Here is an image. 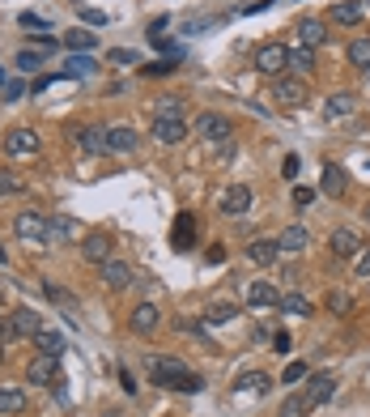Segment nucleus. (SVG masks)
I'll return each mask as SVG.
<instances>
[{
	"instance_id": "1",
	"label": "nucleus",
	"mask_w": 370,
	"mask_h": 417,
	"mask_svg": "<svg viewBox=\"0 0 370 417\" xmlns=\"http://www.w3.org/2000/svg\"><path fill=\"white\" fill-rule=\"evenodd\" d=\"M332 392H337V375H307V392L298 396V409H303V417L307 413H315L320 405H328L332 401Z\"/></svg>"
},
{
	"instance_id": "2",
	"label": "nucleus",
	"mask_w": 370,
	"mask_h": 417,
	"mask_svg": "<svg viewBox=\"0 0 370 417\" xmlns=\"http://www.w3.org/2000/svg\"><path fill=\"white\" fill-rule=\"evenodd\" d=\"M38 149H43V141H38V132H34V128L17 124V128H9V132H4V153H9V158H34Z\"/></svg>"
},
{
	"instance_id": "3",
	"label": "nucleus",
	"mask_w": 370,
	"mask_h": 417,
	"mask_svg": "<svg viewBox=\"0 0 370 417\" xmlns=\"http://www.w3.org/2000/svg\"><path fill=\"white\" fill-rule=\"evenodd\" d=\"M13 234H17V243H38V247H47V217L34 213V209H26V213L13 217Z\"/></svg>"
},
{
	"instance_id": "4",
	"label": "nucleus",
	"mask_w": 370,
	"mask_h": 417,
	"mask_svg": "<svg viewBox=\"0 0 370 417\" xmlns=\"http://www.w3.org/2000/svg\"><path fill=\"white\" fill-rule=\"evenodd\" d=\"M256 68L268 72L273 81L285 77V72H290V47H281V43H264V47L256 51Z\"/></svg>"
},
{
	"instance_id": "5",
	"label": "nucleus",
	"mask_w": 370,
	"mask_h": 417,
	"mask_svg": "<svg viewBox=\"0 0 370 417\" xmlns=\"http://www.w3.org/2000/svg\"><path fill=\"white\" fill-rule=\"evenodd\" d=\"M196 136L209 141V145H230L234 141V124L226 115H200L196 119Z\"/></svg>"
},
{
	"instance_id": "6",
	"label": "nucleus",
	"mask_w": 370,
	"mask_h": 417,
	"mask_svg": "<svg viewBox=\"0 0 370 417\" xmlns=\"http://www.w3.org/2000/svg\"><path fill=\"white\" fill-rule=\"evenodd\" d=\"M273 98H277L281 107H303V102H307V81L285 72V77L273 81Z\"/></svg>"
},
{
	"instance_id": "7",
	"label": "nucleus",
	"mask_w": 370,
	"mask_h": 417,
	"mask_svg": "<svg viewBox=\"0 0 370 417\" xmlns=\"http://www.w3.org/2000/svg\"><path fill=\"white\" fill-rule=\"evenodd\" d=\"M26 379H30L34 388H55V384H60V358H51V354H38V358L30 362Z\"/></svg>"
},
{
	"instance_id": "8",
	"label": "nucleus",
	"mask_w": 370,
	"mask_h": 417,
	"mask_svg": "<svg viewBox=\"0 0 370 417\" xmlns=\"http://www.w3.org/2000/svg\"><path fill=\"white\" fill-rule=\"evenodd\" d=\"M149 375H153V384H162V388H175V379H183L187 375V362H179V358H149Z\"/></svg>"
},
{
	"instance_id": "9",
	"label": "nucleus",
	"mask_w": 370,
	"mask_h": 417,
	"mask_svg": "<svg viewBox=\"0 0 370 417\" xmlns=\"http://www.w3.org/2000/svg\"><path fill=\"white\" fill-rule=\"evenodd\" d=\"M158 324H162L158 303H136V307H132V315H128V328H132V332H141V337H149Z\"/></svg>"
},
{
	"instance_id": "10",
	"label": "nucleus",
	"mask_w": 370,
	"mask_h": 417,
	"mask_svg": "<svg viewBox=\"0 0 370 417\" xmlns=\"http://www.w3.org/2000/svg\"><path fill=\"white\" fill-rule=\"evenodd\" d=\"M136 145H141L136 128H128V124L107 128V153H136Z\"/></svg>"
},
{
	"instance_id": "11",
	"label": "nucleus",
	"mask_w": 370,
	"mask_h": 417,
	"mask_svg": "<svg viewBox=\"0 0 370 417\" xmlns=\"http://www.w3.org/2000/svg\"><path fill=\"white\" fill-rule=\"evenodd\" d=\"M226 217H243L247 209H251V188H243V183H234V188H226L222 192V205H217Z\"/></svg>"
},
{
	"instance_id": "12",
	"label": "nucleus",
	"mask_w": 370,
	"mask_h": 417,
	"mask_svg": "<svg viewBox=\"0 0 370 417\" xmlns=\"http://www.w3.org/2000/svg\"><path fill=\"white\" fill-rule=\"evenodd\" d=\"M328 247H332V256H337V260H349V256H358V251H362V239H358V230L341 226V230H332Z\"/></svg>"
},
{
	"instance_id": "13",
	"label": "nucleus",
	"mask_w": 370,
	"mask_h": 417,
	"mask_svg": "<svg viewBox=\"0 0 370 417\" xmlns=\"http://www.w3.org/2000/svg\"><path fill=\"white\" fill-rule=\"evenodd\" d=\"M81 260H85V264H107V260H111V239L98 234V230L85 234V239H81Z\"/></svg>"
},
{
	"instance_id": "14",
	"label": "nucleus",
	"mask_w": 370,
	"mask_h": 417,
	"mask_svg": "<svg viewBox=\"0 0 370 417\" xmlns=\"http://www.w3.org/2000/svg\"><path fill=\"white\" fill-rule=\"evenodd\" d=\"M98 277H102L107 290H124V286H132V264H124V260H107V264H98Z\"/></svg>"
},
{
	"instance_id": "15",
	"label": "nucleus",
	"mask_w": 370,
	"mask_h": 417,
	"mask_svg": "<svg viewBox=\"0 0 370 417\" xmlns=\"http://www.w3.org/2000/svg\"><path fill=\"white\" fill-rule=\"evenodd\" d=\"M298 43H303V47H324V43H328V21L303 17V21H298Z\"/></svg>"
},
{
	"instance_id": "16",
	"label": "nucleus",
	"mask_w": 370,
	"mask_h": 417,
	"mask_svg": "<svg viewBox=\"0 0 370 417\" xmlns=\"http://www.w3.org/2000/svg\"><path fill=\"white\" fill-rule=\"evenodd\" d=\"M170 243H175V251H187L192 243H200L196 239V213H179L175 217V239Z\"/></svg>"
},
{
	"instance_id": "17",
	"label": "nucleus",
	"mask_w": 370,
	"mask_h": 417,
	"mask_svg": "<svg viewBox=\"0 0 370 417\" xmlns=\"http://www.w3.org/2000/svg\"><path fill=\"white\" fill-rule=\"evenodd\" d=\"M183 136H187L183 119H153V141L158 145H179Z\"/></svg>"
},
{
	"instance_id": "18",
	"label": "nucleus",
	"mask_w": 370,
	"mask_h": 417,
	"mask_svg": "<svg viewBox=\"0 0 370 417\" xmlns=\"http://www.w3.org/2000/svg\"><path fill=\"white\" fill-rule=\"evenodd\" d=\"M315 72V47H290V77H307Z\"/></svg>"
},
{
	"instance_id": "19",
	"label": "nucleus",
	"mask_w": 370,
	"mask_h": 417,
	"mask_svg": "<svg viewBox=\"0 0 370 417\" xmlns=\"http://www.w3.org/2000/svg\"><path fill=\"white\" fill-rule=\"evenodd\" d=\"M77 141H81L85 153H107V128H98V124L77 128Z\"/></svg>"
},
{
	"instance_id": "20",
	"label": "nucleus",
	"mask_w": 370,
	"mask_h": 417,
	"mask_svg": "<svg viewBox=\"0 0 370 417\" xmlns=\"http://www.w3.org/2000/svg\"><path fill=\"white\" fill-rule=\"evenodd\" d=\"M72 234H77V222H72V217H64V213L47 217V247H51V243H68Z\"/></svg>"
},
{
	"instance_id": "21",
	"label": "nucleus",
	"mask_w": 370,
	"mask_h": 417,
	"mask_svg": "<svg viewBox=\"0 0 370 417\" xmlns=\"http://www.w3.org/2000/svg\"><path fill=\"white\" fill-rule=\"evenodd\" d=\"M247 256H251V264H277V256H281V243L277 239H256L251 247H247Z\"/></svg>"
},
{
	"instance_id": "22",
	"label": "nucleus",
	"mask_w": 370,
	"mask_h": 417,
	"mask_svg": "<svg viewBox=\"0 0 370 417\" xmlns=\"http://www.w3.org/2000/svg\"><path fill=\"white\" fill-rule=\"evenodd\" d=\"M247 303H251L256 311H273V307L281 303V294H277V290H273L268 281H256V286L247 290Z\"/></svg>"
},
{
	"instance_id": "23",
	"label": "nucleus",
	"mask_w": 370,
	"mask_h": 417,
	"mask_svg": "<svg viewBox=\"0 0 370 417\" xmlns=\"http://www.w3.org/2000/svg\"><path fill=\"white\" fill-rule=\"evenodd\" d=\"M349 188V175L341 170V166H324V179H320V192L324 196H341Z\"/></svg>"
},
{
	"instance_id": "24",
	"label": "nucleus",
	"mask_w": 370,
	"mask_h": 417,
	"mask_svg": "<svg viewBox=\"0 0 370 417\" xmlns=\"http://www.w3.org/2000/svg\"><path fill=\"white\" fill-rule=\"evenodd\" d=\"M277 243H281V251H307V243H311V230H307V226H285Z\"/></svg>"
},
{
	"instance_id": "25",
	"label": "nucleus",
	"mask_w": 370,
	"mask_h": 417,
	"mask_svg": "<svg viewBox=\"0 0 370 417\" xmlns=\"http://www.w3.org/2000/svg\"><path fill=\"white\" fill-rule=\"evenodd\" d=\"M362 17H366V9H362V4H354V0L332 4V21H337V26H358Z\"/></svg>"
},
{
	"instance_id": "26",
	"label": "nucleus",
	"mask_w": 370,
	"mask_h": 417,
	"mask_svg": "<svg viewBox=\"0 0 370 417\" xmlns=\"http://www.w3.org/2000/svg\"><path fill=\"white\" fill-rule=\"evenodd\" d=\"M324 111H328V119H349V115L358 111V98H354V94H332Z\"/></svg>"
},
{
	"instance_id": "27",
	"label": "nucleus",
	"mask_w": 370,
	"mask_h": 417,
	"mask_svg": "<svg viewBox=\"0 0 370 417\" xmlns=\"http://www.w3.org/2000/svg\"><path fill=\"white\" fill-rule=\"evenodd\" d=\"M43 324H38V311H30V307H21V311H13V337H34Z\"/></svg>"
},
{
	"instance_id": "28",
	"label": "nucleus",
	"mask_w": 370,
	"mask_h": 417,
	"mask_svg": "<svg viewBox=\"0 0 370 417\" xmlns=\"http://www.w3.org/2000/svg\"><path fill=\"white\" fill-rule=\"evenodd\" d=\"M34 345H38V354H51V358L64 354V337H60L55 328H38V332H34Z\"/></svg>"
},
{
	"instance_id": "29",
	"label": "nucleus",
	"mask_w": 370,
	"mask_h": 417,
	"mask_svg": "<svg viewBox=\"0 0 370 417\" xmlns=\"http://www.w3.org/2000/svg\"><path fill=\"white\" fill-rule=\"evenodd\" d=\"M64 47L77 51V55H85V51L98 47V34H89V30H68V34H64Z\"/></svg>"
},
{
	"instance_id": "30",
	"label": "nucleus",
	"mask_w": 370,
	"mask_h": 417,
	"mask_svg": "<svg viewBox=\"0 0 370 417\" xmlns=\"http://www.w3.org/2000/svg\"><path fill=\"white\" fill-rule=\"evenodd\" d=\"M277 307H281L285 315H303V320H307V315L315 311V307H311V303H307L303 294H281V303H277Z\"/></svg>"
},
{
	"instance_id": "31",
	"label": "nucleus",
	"mask_w": 370,
	"mask_h": 417,
	"mask_svg": "<svg viewBox=\"0 0 370 417\" xmlns=\"http://www.w3.org/2000/svg\"><path fill=\"white\" fill-rule=\"evenodd\" d=\"M200 320H205V324H230V320H234V303H213V307L200 311Z\"/></svg>"
},
{
	"instance_id": "32",
	"label": "nucleus",
	"mask_w": 370,
	"mask_h": 417,
	"mask_svg": "<svg viewBox=\"0 0 370 417\" xmlns=\"http://www.w3.org/2000/svg\"><path fill=\"white\" fill-rule=\"evenodd\" d=\"M26 409V392L21 388H0V413H21Z\"/></svg>"
},
{
	"instance_id": "33",
	"label": "nucleus",
	"mask_w": 370,
	"mask_h": 417,
	"mask_svg": "<svg viewBox=\"0 0 370 417\" xmlns=\"http://www.w3.org/2000/svg\"><path fill=\"white\" fill-rule=\"evenodd\" d=\"M153 115H158V119H179V115H183V98H175V94H170V98H158V102H153Z\"/></svg>"
},
{
	"instance_id": "34",
	"label": "nucleus",
	"mask_w": 370,
	"mask_h": 417,
	"mask_svg": "<svg viewBox=\"0 0 370 417\" xmlns=\"http://www.w3.org/2000/svg\"><path fill=\"white\" fill-rule=\"evenodd\" d=\"M349 307H354V298H349L345 290H332V294L324 298V311H332V315H349Z\"/></svg>"
},
{
	"instance_id": "35",
	"label": "nucleus",
	"mask_w": 370,
	"mask_h": 417,
	"mask_svg": "<svg viewBox=\"0 0 370 417\" xmlns=\"http://www.w3.org/2000/svg\"><path fill=\"white\" fill-rule=\"evenodd\" d=\"M234 392H268V375H260V371H247V375L234 384Z\"/></svg>"
},
{
	"instance_id": "36",
	"label": "nucleus",
	"mask_w": 370,
	"mask_h": 417,
	"mask_svg": "<svg viewBox=\"0 0 370 417\" xmlns=\"http://www.w3.org/2000/svg\"><path fill=\"white\" fill-rule=\"evenodd\" d=\"M26 192V179L17 170H0V196H21Z\"/></svg>"
},
{
	"instance_id": "37",
	"label": "nucleus",
	"mask_w": 370,
	"mask_h": 417,
	"mask_svg": "<svg viewBox=\"0 0 370 417\" xmlns=\"http://www.w3.org/2000/svg\"><path fill=\"white\" fill-rule=\"evenodd\" d=\"M349 64L354 68H370V38H354L349 43Z\"/></svg>"
},
{
	"instance_id": "38",
	"label": "nucleus",
	"mask_w": 370,
	"mask_h": 417,
	"mask_svg": "<svg viewBox=\"0 0 370 417\" xmlns=\"http://www.w3.org/2000/svg\"><path fill=\"white\" fill-rule=\"evenodd\" d=\"M43 290H47V298H51V303H60V307H68V311H77V298H72L68 290H60L55 281H43Z\"/></svg>"
},
{
	"instance_id": "39",
	"label": "nucleus",
	"mask_w": 370,
	"mask_h": 417,
	"mask_svg": "<svg viewBox=\"0 0 370 417\" xmlns=\"http://www.w3.org/2000/svg\"><path fill=\"white\" fill-rule=\"evenodd\" d=\"M38 64H43V51H30V47L17 51V72H34Z\"/></svg>"
},
{
	"instance_id": "40",
	"label": "nucleus",
	"mask_w": 370,
	"mask_h": 417,
	"mask_svg": "<svg viewBox=\"0 0 370 417\" xmlns=\"http://www.w3.org/2000/svg\"><path fill=\"white\" fill-rule=\"evenodd\" d=\"M64 72H68V77H85V72H94V60H89V55H72V60L64 64Z\"/></svg>"
},
{
	"instance_id": "41",
	"label": "nucleus",
	"mask_w": 370,
	"mask_h": 417,
	"mask_svg": "<svg viewBox=\"0 0 370 417\" xmlns=\"http://www.w3.org/2000/svg\"><path fill=\"white\" fill-rule=\"evenodd\" d=\"M307 375H311V367H307V362H290L281 379H285V384H307Z\"/></svg>"
},
{
	"instance_id": "42",
	"label": "nucleus",
	"mask_w": 370,
	"mask_h": 417,
	"mask_svg": "<svg viewBox=\"0 0 370 417\" xmlns=\"http://www.w3.org/2000/svg\"><path fill=\"white\" fill-rule=\"evenodd\" d=\"M200 388H205V379L192 375V371H187L183 379H175V392H183V396H192V392H200Z\"/></svg>"
},
{
	"instance_id": "43",
	"label": "nucleus",
	"mask_w": 370,
	"mask_h": 417,
	"mask_svg": "<svg viewBox=\"0 0 370 417\" xmlns=\"http://www.w3.org/2000/svg\"><path fill=\"white\" fill-rule=\"evenodd\" d=\"M107 60H111V64H136V51H128V47H115Z\"/></svg>"
},
{
	"instance_id": "44",
	"label": "nucleus",
	"mask_w": 370,
	"mask_h": 417,
	"mask_svg": "<svg viewBox=\"0 0 370 417\" xmlns=\"http://www.w3.org/2000/svg\"><path fill=\"white\" fill-rule=\"evenodd\" d=\"M175 68V60H158V64H145V77H166Z\"/></svg>"
},
{
	"instance_id": "45",
	"label": "nucleus",
	"mask_w": 370,
	"mask_h": 417,
	"mask_svg": "<svg viewBox=\"0 0 370 417\" xmlns=\"http://www.w3.org/2000/svg\"><path fill=\"white\" fill-rule=\"evenodd\" d=\"M311 200H315V188H303V183H298V188H294V205H298V209H307Z\"/></svg>"
},
{
	"instance_id": "46",
	"label": "nucleus",
	"mask_w": 370,
	"mask_h": 417,
	"mask_svg": "<svg viewBox=\"0 0 370 417\" xmlns=\"http://www.w3.org/2000/svg\"><path fill=\"white\" fill-rule=\"evenodd\" d=\"M81 21H85V26H107V13H98V9H81Z\"/></svg>"
},
{
	"instance_id": "47",
	"label": "nucleus",
	"mask_w": 370,
	"mask_h": 417,
	"mask_svg": "<svg viewBox=\"0 0 370 417\" xmlns=\"http://www.w3.org/2000/svg\"><path fill=\"white\" fill-rule=\"evenodd\" d=\"M273 350H277V354H290V350H294L290 332H273Z\"/></svg>"
},
{
	"instance_id": "48",
	"label": "nucleus",
	"mask_w": 370,
	"mask_h": 417,
	"mask_svg": "<svg viewBox=\"0 0 370 417\" xmlns=\"http://www.w3.org/2000/svg\"><path fill=\"white\" fill-rule=\"evenodd\" d=\"M166 26H170V17H153V21H149V38L158 43V34H166Z\"/></svg>"
},
{
	"instance_id": "49",
	"label": "nucleus",
	"mask_w": 370,
	"mask_h": 417,
	"mask_svg": "<svg viewBox=\"0 0 370 417\" xmlns=\"http://www.w3.org/2000/svg\"><path fill=\"white\" fill-rule=\"evenodd\" d=\"M213 26V17H192L187 26H183V34H196V30H209Z\"/></svg>"
},
{
	"instance_id": "50",
	"label": "nucleus",
	"mask_w": 370,
	"mask_h": 417,
	"mask_svg": "<svg viewBox=\"0 0 370 417\" xmlns=\"http://www.w3.org/2000/svg\"><path fill=\"white\" fill-rule=\"evenodd\" d=\"M281 175H285V179H298V158H294V153L281 162Z\"/></svg>"
},
{
	"instance_id": "51",
	"label": "nucleus",
	"mask_w": 370,
	"mask_h": 417,
	"mask_svg": "<svg viewBox=\"0 0 370 417\" xmlns=\"http://www.w3.org/2000/svg\"><path fill=\"white\" fill-rule=\"evenodd\" d=\"M119 384H124V392H132V396H136V379H132V371H128V367H119Z\"/></svg>"
},
{
	"instance_id": "52",
	"label": "nucleus",
	"mask_w": 370,
	"mask_h": 417,
	"mask_svg": "<svg viewBox=\"0 0 370 417\" xmlns=\"http://www.w3.org/2000/svg\"><path fill=\"white\" fill-rule=\"evenodd\" d=\"M358 277H366V281H370V251L358 256Z\"/></svg>"
},
{
	"instance_id": "53",
	"label": "nucleus",
	"mask_w": 370,
	"mask_h": 417,
	"mask_svg": "<svg viewBox=\"0 0 370 417\" xmlns=\"http://www.w3.org/2000/svg\"><path fill=\"white\" fill-rule=\"evenodd\" d=\"M21 26H26V30H43V17H30V13H21Z\"/></svg>"
},
{
	"instance_id": "54",
	"label": "nucleus",
	"mask_w": 370,
	"mask_h": 417,
	"mask_svg": "<svg viewBox=\"0 0 370 417\" xmlns=\"http://www.w3.org/2000/svg\"><path fill=\"white\" fill-rule=\"evenodd\" d=\"M205 260H209V264H222V260H226V247H209V256H205Z\"/></svg>"
},
{
	"instance_id": "55",
	"label": "nucleus",
	"mask_w": 370,
	"mask_h": 417,
	"mask_svg": "<svg viewBox=\"0 0 370 417\" xmlns=\"http://www.w3.org/2000/svg\"><path fill=\"white\" fill-rule=\"evenodd\" d=\"M13 337V324H0V341H9Z\"/></svg>"
},
{
	"instance_id": "56",
	"label": "nucleus",
	"mask_w": 370,
	"mask_h": 417,
	"mask_svg": "<svg viewBox=\"0 0 370 417\" xmlns=\"http://www.w3.org/2000/svg\"><path fill=\"white\" fill-rule=\"evenodd\" d=\"M4 260H9V256H4V247H0V264H4Z\"/></svg>"
},
{
	"instance_id": "57",
	"label": "nucleus",
	"mask_w": 370,
	"mask_h": 417,
	"mask_svg": "<svg viewBox=\"0 0 370 417\" xmlns=\"http://www.w3.org/2000/svg\"><path fill=\"white\" fill-rule=\"evenodd\" d=\"M102 417H119V413H115V409H111V413H102Z\"/></svg>"
},
{
	"instance_id": "58",
	"label": "nucleus",
	"mask_w": 370,
	"mask_h": 417,
	"mask_svg": "<svg viewBox=\"0 0 370 417\" xmlns=\"http://www.w3.org/2000/svg\"><path fill=\"white\" fill-rule=\"evenodd\" d=\"M0 85H4V68H0Z\"/></svg>"
},
{
	"instance_id": "59",
	"label": "nucleus",
	"mask_w": 370,
	"mask_h": 417,
	"mask_svg": "<svg viewBox=\"0 0 370 417\" xmlns=\"http://www.w3.org/2000/svg\"><path fill=\"white\" fill-rule=\"evenodd\" d=\"M366 222H370V205H366Z\"/></svg>"
},
{
	"instance_id": "60",
	"label": "nucleus",
	"mask_w": 370,
	"mask_h": 417,
	"mask_svg": "<svg viewBox=\"0 0 370 417\" xmlns=\"http://www.w3.org/2000/svg\"><path fill=\"white\" fill-rule=\"evenodd\" d=\"M362 72H366V77H370V68H362Z\"/></svg>"
},
{
	"instance_id": "61",
	"label": "nucleus",
	"mask_w": 370,
	"mask_h": 417,
	"mask_svg": "<svg viewBox=\"0 0 370 417\" xmlns=\"http://www.w3.org/2000/svg\"><path fill=\"white\" fill-rule=\"evenodd\" d=\"M0 358H4V350H0Z\"/></svg>"
}]
</instances>
